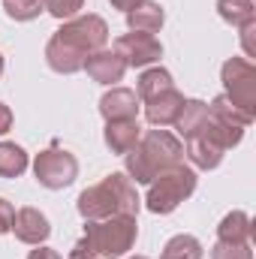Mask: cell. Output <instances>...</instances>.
<instances>
[{
    "label": "cell",
    "mask_w": 256,
    "mask_h": 259,
    "mask_svg": "<svg viewBox=\"0 0 256 259\" xmlns=\"http://www.w3.org/2000/svg\"><path fill=\"white\" fill-rule=\"evenodd\" d=\"M127 157V175L136 184H151L160 172L181 166L184 145L169 130H148L139 145L124 154Z\"/></svg>",
    "instance_id": "obj_1"
},
{
    "label": "cell",
    "mask_w": 256,
    "mask_h": 259,
    "mask_svg": "<svg viewBox=\"0 0 256 259\" xmlns=\"http://www.w3.org/2000/svg\"><path fill=\"white\" fill-rule=\"evenodd\" d=\"M136 235H139L136 217H127V214L88 220L84 238L69 250V259H94V256L121 259L136 244Z\"/></svg>",
    "instance_id": "obj_2"
},
{
    "label": "cell",
    "mask_w": 256,
    "mask_h": 259,
    "mask_svg": "<svg viewBox=\"0 0 256 259\" xmlns=\"http://www.w3.org/2000/svg\"><path fill=\"white\" fill-rule=\"evenodd\" d=\"M75 205H78V214L84 220H103V217H115V214L136 217L142 199L136 193V184L130 181L124 172H112L100 184L81 190Z\"/></svg>",
    "instance_id": "obj_3"
},
{
    "label": "cell",
    "mask_w": 256,
    "mask_h": 259,
    "mask_svg": "<svg viewBox=\"0 0 256 259\" xmlns=\"http://www.w3.org/2000/svg\"><path fill=\"white\" fill-rule=\"evenodd\" d=\"M193 190H196V172L181 163L175 169L160 172L151 181V190H148L145 205H148L151 214H172L184 199H190Z\"/></svg>",
    "instance_id": "obj_4"
},
{
    "label": "cell",
    "mask_w": 256,
    "mask_h": 259,
    "mask_svg": "<svg viewBox=\"0 0 256 259\" xmlns=\"http://www.w3.org/2000/svg\"><path fill=\"white\" fill-rule=\"evenodd\" d=\"M223 88H226V100L244 112L250 121L256 115V69L247 58H232L223 64Z\"/></svg>",
    "instance_id": "obj_5"
},
{
    "label": "cell",
    "mask_w": 256,
    "mask_h": 259,
    "mask_svg": "<svg viewBox=\"0 0 256 259\" xmlns=\"http://www.w3.org/2000/svg\"><path fill=\"white\" fill-rule=\"evenodd\" d=\"M55 36L61 42H66L69 49H75L78 55L88 58V55L106 49V42H109V24L100 15H78V18L66 21Z\"/></svg>",
    "instance_id": "obj_6"
},
{
    "label": "cell",
    "mask_w": 256,
    "mask_h": 259,
    "mask_svg": "<svg viewBox=\"0 0 256 259\" xmlns=\"http://www.w3.org/2000/svg\"><path fill=\"white\" fill-rule=\"evenodd\" d=\"M229 148H232V145H229L226 133L208 118L196 133L187 136V151H184V154L190 157L193 166H199V169H217L220 160H223V154H226Z\"/></svg>",
    "instance_id": "obj_7"
},
{
    "label": "cell",
    "mask_w": 256,
    "mask_h": 259,
    "mask_svg": "<svg viewBox=\"0 0 256 259\" xmlns=\"http://www.w3.org/2000/svg\"><path fill=\"white\" fill-rule=\"evenodd\" d=\"M33 175H36V181H39L42 187H49V190H64V187H69V184L75 181V175H78V160H75L69 151H61L58 145H52L49 151L36 154V160H33Z\"/></svg>",
    "instance_id": "obj_8"
},
{
    "label": "cell",
    "mask_w": 256,
    "mask_h": 259,
    "mask_svg": "<svg viewBox=\"0 0 256 259\" xmlns=\"http://www.w3.org/2000/svg\"><path fill=\"white\" fill-rule=\"evenodd\" d=\"M115 55L124 61L127 66H148L154 61L163 58V46L154 39V33H124L118 42H115Z\"/></svg>",
    "instance_id": "obj_9"
},
{
    "label": "cell",
    "mask_w": 256,
    "mask_h": 259,
    "mask_svg": "<svg viewBox=\"0 0 256 259\" xmlns=\"http://www.w3.org/2000/svg\"><path fill=\"white\" fill-rule=\"evenodd\" d=\"M184 103H187V100H184L175 88H169V91H163V94H157V97H151V100L145 103V118H148V124H154V127H169V124L178 121Z\"/></svg>",
    "instance_id": "obj_10"
},
{
    "label": "cell",
    "mask_w": 256,
    "mask_h": 259,
    "mask_svg": "<svg viewBox=\"0 0 256 259\" xmlns=\"http://www.w3.org/2000/svg\"><path fill=\"white\" fill-rule=\"evenodd\" d=\"M12 232L18 241L24 244H42L49 235H52V226H49V217L36 208H21L15 211L12 217Z\"/></svg>",
    "instance_id": "obj_11"
},
{
    "label": "cell",
    "mask_w": 256,
    "mask_h": 259,
    "mask_svg": "<svg viewBox=\"0 0 256 259\" xmlns=\"http://www.w3.org/2000/svg\"><path fill=\"white\" fill-rule=\"evenodd\" d=\"M84 69H88V75H91L94 81H100V84H112V81H121V78H124L127 64H124V61H121L115 52H106V49H100V52L88 55Z\"/></svg>",
    "instance_id": "obj_12"
},
{
    "label": "cell",
    "mask_w": 256,
    "mask_h": 259,
    "mask_svg": "<svg viewBox=\"0 0 256 259\" xmlns=\"http://www.w3.org/2000/svg\"><path fill=\"white\" fill-rule=\"evenodd\" d=\"M142 139V127L136 118H124V121H106V145L112 154H127L139 145Z\"/></svg>",
    "instance_id": "obj_13"
},
{
    "label": "cell",
    "mask_w": 256,
    "mask_h": 259,
    "mask_svg": "<svg viewBox=\"0 0 256 259\" xmlns=\"http://www.w3.org/2000/svg\"><path fill=\"white\" fill-rule=\"evenodd\" d=\"M100 112L106 121H124V118H136L139 112V97L127 91V88H115L100 100Z\"/></svg>",
    "instance_id": "obj_14"
},
{
    "label": "cell",
    "mask_w": 256,
    "mask_h": 259,
    "mask_svg": "<svg viewBox=\"0 0 256 259\" xmlns=\"http://www.w3.org/2000/svg\"><path fill=\"white\" fill-rule=\"evenodd\" d=\"M46 61L49 66L55 69V72H61V75H72V72H78V69H84V55H78L75 49H69L66 42H61L58 36H52L49 39V46H46Z\"/></svg>",
    "instance_id": "obj_15"
},
{
    "label": "cell",
    "mask_w": 256,
    "mask_h": 259,
    "mask_svg": "<svg viewBox=\"0 0 256 259\" xmlns=\"http://www.w3.org/2000/svg\"><path fill=\"white\" fill-rule=\"evenodd\" d=\"M163 21H166L163 6H160V3H151V0L139 3L136 9H130L127 12L130 30H139V33H157V30L163 27Z\"/></svg>",
    "instance_id": "obj_16"
},
{
    "label": "cell",
    "mask_w": 256,
    "mask_h": 259,
    "mask_svg": "<svg viewBox=\"0 0 256 259\" xmlns=\"http://www.w3.org/2000/svg\"><path fill=\"white\" fill-rule=\"evenodd\" d=\"M253 238V220L244 211H232L220 220L217 226V241H235V244H250Z\"/></svg>",
    "instance_id": "obj_17"
},
{
    "label": "cell",
    "mask_w": 256,
    "mask_h": 259,
    "mask_svg": "<svg viewBox=\"0 0 256 259\" xmlns=\"http://www.w3.org/2000/svg\"><path fill=\"white\" fill-rule=\"evenodd\" d=\"M217 12L226 24H232L238 30L256 21V9L250 0H217Z\"/></svg>",
    "instance_id": "obj_18"
},
{
    "label": "cell",
    "mask_w": 256,
    "mask_h": 259,
    "mask_svg": "<svg viewBox=\"0 0 256 259\" xmlns=\"http://www.w3.org/2000/svg\"><path fill=\"white\" fill-rule=\"evenodd\" d=\"M27 169V154L15 142H0V178H18Z\"/></svg>",
    "instance_id": "obj_19"
},
{
    "label": "cell",
    "mask_w": 256,
    "mask_h": 259,
    "mask_svg": "<svg viewBox=\"0 0 256 259\" xmlns=\"http://www.w3.org/2000/svg\"><path fill=\"white\" fill-rule=\"evenodd\" d=\"M169 88H175L172 84V75H169V69H145L142 75H139V84H136V91H139V100H151V97H157V94H163V91H169Z\"/></svg>",
    "instance_id": "obj_20"
},
{
    "label": "cell",
    "mask_w": 256,
    "mask_h": 259,
    "mask_svg": "<svg viewBox=\"0 0 256 259\" xmlns=\"http://www.w3.org/2000/svg\"><path fill=\"white\" fill-rule=\"evenodd\" d=\"M205 121H208V106H205L202 100H187L184 109H181V115H178V121H175V127H178V133L187 139V136L196 133Z\"/></svg>",
    "instance_id": "obj_21"
},
{
    "label": "cell",
    "mask_w": 256,
    "mask_h": 259,
    "mask_svg": "<svg viewBox=\"0 0 256 259\" xmlns=\"http://www.w3.org/2000/svg\"><path fill=\"white\" fill-rule=\"evenodd\" d=\"M160 259H202V244L193 235H175L166 241Z\"/></svg>",
    "instance_id": "obj_22"
},
{
    "label": "cell",
    "mask_w": 256,
    "mask_h": 259,
    "mask_svg": "<svg viewBox=\"0 0 256 259\" xmlns=\"http://www.w3.org/2000/svg\"><path fill=\"white\" fill-rule=\"evenodd\" d=\"M3 9H6V15L15 18V21H33V18H39V12H42L46 6H42V0H6Z\"/></svg>",
    "instance_id": "obj_23"
},
{
    "label": "cell",
    "mask_w": 256,
    "mask_h": 259,
    "mask_svg": "<svg viewBox=\"0 0 256 259\" xmlns=\"http://www.w3.org/2000/svg\"><path fill=\"white\" fill-rule=\"evenodd\" d=\"M211 259H253L250 244H235V241H217L211 247Z\"/></svg>",
    "instance_id": "obj_24"
},
{
    "label": "cell",
    "mask_w": 256,
    "mask_h": 259,
    "mask_svg": "<svg viewBox=\"0 0 256 259\" xmlns=\"http://www.w3.org/2000/svg\"><path fill=\"white\" fill-rule=\"evenodd\" d=\"M42 6L55 15V18H72L81 6H84V0H42Z\"/></svg>",
    "instance_id": "obj_25"
},
{
    "label": "cell",
    "mask_w": 256,
    "mask_h": 259,
    "mask_svg": "<svg viewBox=\"0 0 256 259\" xmlns=\"http://www.w3.org/2000/svg\"><path fill=\"white\" fill-rule=\"evenodd\" d=\"M12 217H15V208L6 199H0V235L3 232H12Z\"/></svg>",
    "instance_id": "obj_26"
},
{
    "label": "cell",
    "mask_w": 256,
    "mask_h": 259,
    "mask_svg": "<svg viewBox=\"0 0 256 259\" xmlns=\"http://www.w3.org/2000/svg\"><path fill=\"white\" fill-rule=\"evenodd\" d=\"M12 130V109L6 103H0V136Z\"/></svg>",
    "instance_id": "obj_27"
},
{
    "label": "cell",
    "mask_w": 256,
    "mask_h": 259,
    "mask_svg": "<svg viewBox=\"0 0 256 259\" xmlns=\"http://www.w3.org/2000/svg\"><path fill=\"white\" fill-rule=\"evenodd\" d=\"M27 259H61V256H58L52 247H39V244H36V250H30V256Z\"/></svg>",
    "instance_id": "obj_28"
},
{
    "label": "cell",
    "mask_w": 256,
    "mask_h": 259,
    "mask_svg": "<svg viewBox=\"0 0 256 259\" xmlns=\"http://www.w3.org/2000/svg\"><path fill=\"white\" fill-rule=\"evenodd\" d=\"M115 9H124V12H130V9H136L139 3H145V0H109Z\"/></svg>",
    "instance_id": "obj_29"
},
{
    "label": "cell",
    "mask_w": 256,
    "mask_h": 259,
    "mask_svg": "<svg viewBox=\"0 0 256 259\" xmlns=\"http://www.w3.org/2000/svg\"><path fill=\"white\" fill-rule=\"evenodd\" d=\"M0 72H3V55H0Z\"/></svg>",
    "instance_id": "obj_30"
},
{
    "label": "cell",
    "mask_w": 256,
    "mask_h": 259,
    "mask_svg": "<svg viewBox=\"0 0 256 259\" xmlns=\"http://www.w3.org/2000/svg\"><path fill=\"white\" fill-rule=\"evenodd\" d=\"M133 259H145V256H133Z\"/></svg>",
    "instance_id": "obj_31"
}]
</instances>
